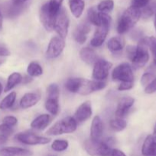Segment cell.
Here are the masks:
<instances>
[{
	"label": "cell",
	"mask_w": 156,
	"mask_h": 156,
	"mask_svg": "<svg viewBox=\"0 0 156 156\" xmlns=\"http://www.w3.org/2000/svg\"><path fill=\"white\" fill-rule=\"evenodd\" d=\"M135 99L132 97H124L119 100L116 111L117 118H123L128 114L130 108L133 106Z\"/></svg>",
	"instance_id": "obj_13"
},
{
	"label": "cell",
	"mask_w": 156,
	"mask_h": 156,
	"mask_svg": "<svg viewBox=\"0 0 156 156\" xmlns=\"http://www.w3.org/2000/svg\"><path fill=\"white\" fill-rule=\"evenodd\" d=\"M17 123H18V120H17L16 117H13V116H6L2 120V123H5V124L12 126V127L15 126Z\"/></svg>",
	"instance_id": "obj_39"
},
{
	"label": "cell",
	"mask_w": 156,
	"mask_h": 156,
	"mask_svg": "<svg viewBox=\"0 0 156 156\" xmlns=\"http://www.w3.org/2000/svg\"><path fill=\"white\" fill-rule=\"evenodd\" d=\"M155 77V75L153 73H151V72H148V73H144L142 75V78H141V84L142 85H146L147 86Z\"/></svg>",
	"instance_id": "obj_36"
},
{
	"label": "cell",
	"mask_w": 156,
	"mask_h": 156,
	"mask_svg": "<svg viewBox=\"0 0 156 156\" xmlns=\"http://www.w3.org/2000/svg\"><path fill=\"white\" fill-rule=\"evenodd\" d=\"M112 63L106 59H97L93 65V79L96 81H103L108 77Z\"/></svg>",
	"instance_id": "obj_9"
},
{
	"label": "cell",
	"mask_w": 156,
	"mask_h": 156,
	"mask_svg": "<svg viewBox=\"0 0 156 156\" xmlns=\"http://www.w3.org/2000/svg\"><path fill=\"white\" fill-rule=\"evenodd\" d=\"M22 76L20 73H13L9 76L7 79V82H6V87H5L4 91L5 92H8V91H11L13 89L16 85L22 82Z\"/></svg>",
	"instance_id": "obj_24"
},
{
	"label": "cell",
	"mask_w": 156,
	"mask_h": 156,
	"mask_svg": "<svg viewBox=\"0 0 156 156\" xmlns=\"http://www.w3.org/2000/svg\"><path fill=\"white\" fill-rule=\"evenodd\" d=\"M154 28H155V30H156V14H155V18H154Z\"/></svg>",
	"instance_id": "obj_52"
},
{
	"label": "cell",
	"mask_w": 156,
	"mask_h": 156,
	"mask_svg": "<svg viewBox=\"0 0 156 156\" xmlns=\"http://www.w3.org/2000/svg\"><path fill=\"white\" fill-rule=\"evenodd\" d=\"M130 60L132 61L133 66L136 69L145 66L149 60V53L147 47L142 44H139V45L136 46V51Z\"/></svg>",
	"instance_id": "obj_10"
},
{
	"label": "cell",
	"mask_w": 156,
	"mask_h": 156,
	"mask_svg": "<svg viewBox=\"0 0 156 156\" xmlns=\"http://www.w3.org/2000/svg\"><path fill=\"white\" fill-rule=\"evenodd\" d=\"M111 156H126L125 154L123 152H122L121 150H119V149H113L112 151Z\"/></svg>",
	"instance_id": "obj_44"
},
{
	"label": "cell",
	"mask_w": 156,
	"mask_h": 156,
	"mask_svg": "<svg viewBox=\"0 0 156 156\" xmlns=\"http://www.w3.org/2000/svg\"><path fill=\"white\" fill-rule=\"evenodd\" d=\"M82 78H70L65 82V88L71 93H78L80 88Z\"/></svg>",
	"instance_id": "obj_26"
},
{
	"label": "cell",
	"mask_w": 156,
	"mask_h": 156,
	"mask_svg": "<svg viewBox=\"0 0 156 156\" xmlns=\"http://www.w3.org/2000/svg\"><path fill=\"white\" fill-rule=\"evenodd\" d=\"M84 149L89 155L92 156H111V146L105 141H93L92 140H86L84 144Z\"/></svg>",
	"instance_id": "obj_4"
},
{
	"label": "cell",
	"mask_w": 156,
	"mask_h": 156,
	"mask_svg": "<svg viewBox=\"0 0 156 156\" xmlns=\"http://www.w3.org/2000/svg\"><path fill=\"white\" fill-rule=\"evenodd\" d=\"M69 6L72 15L76 18H78L84 12L85 3L84 0H69Z\"/></svg>",
	"instance_id": "obj_22"
},
{
	"label": "cell",
	"mask_w": 156,
	"mask_h": 156,
	"mask_svg": "<svg viewBox=\"0 0 156 156\" xmlns=\"http://www.w3.org/2000/svg\"><path fill=\"white\" fill-rule=\"evenodd\" d=\"M27 0H12V2L16 5H23V3L25 2Z\"/></svg>",
	"instance_id": "obj_48"
},
{
	"label": "cell",
	"mask_w": 156,
	"mask_h": 156,
	"mask_svg": "<svg viewBox=\"0 0 156 156\" xmlns=\"http://www.w3.org/2000/svg\"><path fill=\"white\" fill-rule=\"evenodd\" d=\"M133 85H134L133 82H121V84L118 87V90L119 91H127V90L132 89L133 88Z\"/></svg>",
	"instance_id": "obj_42"
},
{
	"label": "cell",
	"mask_w": 156,
	"mask_h": 156,
	"mask_svg": "<svg viewBox=\"0 0 156 156\" xmlns=\"http://www.w3.org/2000/svg\"><path fill=\"white\" fill-rule=\"evenodd\" d=\"M110 126L113 130L116 131V132H120V131H122L124 129H125L127 123L123 119L116 117V119L110 120Z\"/></svg>",
	"instance_id": "obj_31"
},
{
	"label": "cell",
	"mask_w": 156,
	"mask_h": 156,
	"mask_svg": "<svg viewBox=\"0 0 156 156\" xmlns=\"http://www.w3.org/2000/svg\"><path fill=\"white\" fill-rule=\"evenodd\" d=\"M17 94L15 91H12L9 93L7 96L4 98L2 100L0 103V109L1 110H7L12 108L15 104V100H16Z\"/></svg>",
	"instance_id": "obj_27"
},
{
	"label": "cell",
	"mask_w": 156,
	"mask_h": 156,
	"mask_svg": "<svg viewBox=\"0 0 156 156\" xmlns=\"http://www.w3.org/2000/svg\"><path fill=\"white\" fill-rule=\"evenodd\" d=\"M139 44H142L146 47H149L153 55V61L156 66V38L154 37H145L139 41Z\"/></svg>",
	"instance_id": "obj_25"
},
{
	"label": "cell",
	"mask_w": 156,
	"mask_h": 156,
	"mask_svg": "<svg viewBox=\"0 0 156 156\" xmlns=\"http://www.w3.org/2000/svg\"><path fill=\"white\" fill-rule=\"evenodd\" d=\"M100 25L97 27L93 37L90 41V45L93 47H99L102 45L110 30V26L111 23V18L110 15H107L106 13L100 12Z\"/></svg>",
	"instance_id": "obj_2"
},
{
	"label": "cell",
	"mask_w": 156,
	"mask_h": 156,
	"mask_svg": "<svg viewBox=\"0 0 156 156\" xmlns=\"http://www.w3.org/2000/svg\"><path fill=\"white\" fill-rule=\"evenodd\" d=\"M69 143L67 140H56L52 143L51 149L55 152H63L68 148Z\"/></svg>",
	"instance_id": "obj_33"
},
{
	"label": "cell",
	"mask_w": 156,
	"mask_h": 156,
	"mask_svg": "<svg viewBox=\"0 0 156 156\" xmlns=\"http://www.w3.org/2000/svg\"><path fill=\"white\" fill-rule=\"evenodd\" d=\"M8 141V137L0 135V146L6 144Z\"/></svg>",
	"instance_id": "obj_45"
},
{
	"label": "cell",
	"mask_w": 156,
	"mask_h": 156,
	"mask_svg": "<svg viewBox=\"0 0 156 156\" xmlns=\"http://www.w3.org/2000/svg\"><path fill=\"white\" fill-rule=\"evenodd\" d=\"M1 8V7H0ZM2 13L5 17L9 18H14L18 16L23 10L22 5H16L12 3H7L3 5L1 8Z\"/></svg>",
	"instance_id": "obj_17"
},
{
	"label": "cell",
	"mask_w": 156,
	"mask_h": 156,
	"mask_svg": "<svg viewBox=\"0 0 156 156\" xmlns=\"http://www.w3.org/2000/svg\"><path fill=\"white\" fill-rule=\"evenodd\" d=\"M69 24H70V21H69L68 15L65 9H61L55 19L54 29L58 33V36L61 37L63 39L67 37V34H68Z\"/></svg>",
	"instance_id": "obj_6"
},
{
	"label": "cell",
	"mask_w": 156,
	"mask_h": 156,
	"mask_svg": "<svg viewBox=\"0 0 156 156\" xmlns=\"http://www.w3.org/2000/svg\"><path fill=\"white\" fill-rule=\"evenodd\" d=\"M103 133V123L99 116H96L93 119L90 128V140L93 141L101 140Z\"/></svg>",
	"instance_id": "obj_14"
},
{
	"label": "cell",
	"mask_w": 156,
	"mask_h": 156,
	"mask_svg": "<svg viewBox=\"0 0 156 156\" xmlns=\"http://www.w3.org/2000/svg\"><path fill=\"white\" fill-rule=\"evenodd\" d=\"M65 42L64 39L59 36H54L50 39L47 46L46 55L49 59H55L58 57L64 50Z\"/></svg>",
	"instance_id": "obj_11"
},
{
	"label": "cell",
	"mask_w": 156,
	"mask_h": 156,
	"mask_svg": "<svg viewBox=\"0 0 156 156\" xmlns=\"http://www.w3.org/2000/svg\"><path fill=\"white\" fill-rule=\"evenodd\" d=\"M11 55L10 51L9 49H7L5 47L0 46V57H4V56H9Z\"/></svg>",
	"instance_id": "obj_43"
},
{
	"label": "cell",
	"mask_w": 156,
	"mask_h": 156,
	"mask_svg": "<svg viewBox=\"0 0 156 156\" xmlns=\"http://www.w3.org/2000/svg\"><path fill=\"white\" fill-rule=\"evenodd\" d=\"M13 133V128L10 126L2 123L0 125V135L4 136L9 138Z\"/></svg>",
	"instance_id": "obj_38"
},
{
	"label": "cell",
	"mask_w": 156,
	"mask_h": 156,
	"mask_svg": "<svg viewBox=\"0 0 156 156\" xmlns=\"http://www.w3.org/2000/svg\"><path fill=\"white\" fill-rule=\"evenodd\" d=\"M125 46V41L122 37H113L109 40L107 43L108 49L113 53L121 51Z\"/></svg>",
	"instance_id": "obj_23"
},
{
	"label": "cell",
	"mask_w": 156,
	"mask_h": 156,
	"mask_svg": "<svg viewBox=\"0 0 156 156\" xmlns=\"http://www.w3.org/2000/svg\"><path fill=\"white\" fill-rule=\"evenodd\" d=\"M142 12V17L145 19L149 18L153 15L154 12H156V6L154 5H148L143 8Z\"/></svg>",
	"instance_id": "obj_35"
},
{
	"label": "cell",
	"mask_w": 156,
	"mask_h": 156,
	"mask_svg": "<svg viewBox=\"0 0 156 156\" xmlns=\"http://www.w3.org/2000/svg\"><path fill=\"white\" fill-rule=\"evenodd\" d=\"M2 23H3V15L2 13L1 8H0V31L2 30Z\"/></svg>",
	"instance_id": "obj_47"
},
{
	"label": "cell",
	"mask_w": 156,
	"mask_h": 156,
	"mask_svg": "<svg viewBox=\"0 0 156 156\" xmlns=\"http://www.w3.org/2000/svg\"><path fill=\"white\" fill-rule=\"evenodd\" d=\"M80 59L89 66H93L97 61V56L93 49L90 47H84L80 51Z\"/></svg>",
	"instance_id": "obj_21"
},
{
	"label": "cell",
	"mask_w": 156,
	"mask_h": 156,
	"mask_svg": "<svg viewBox=\"0 0 156 156\" xmlns=\"http://www.w3.org/2000/svg\"><path fill=\"white\" fill-rule=\"evenodd\" d=\"M114 7V2L113 0H102L97 5V10L99 12L106 13L111 12Z\"/></svg>",
	"instance_id": "obj_32"
},
{
	"label": "cell",
	"mask_w": 156,
	"mask_h": 156,
	"mask_svg": "<svg viewBox=\"0 0 156 156\" xmlns=\"http://www.w3.org/2000/svg\"><path fill=\"white\" fill-rule=\"evenodd\" d=\"M50 156H54V155H50Z\"/></svg>",
	"instance_id": "obj_53"
},
{
	"label": "cell",
	"mask_w": 156,
	"mask_h": 156,
	"mask_svg": "<svg viewBox=\"0 0 156 156\" xmlns=\"http://www.w3.org/2000/svg\"><path fill=\"white\" fill-rule=\"evenodd\" d=\"M50 120H51V118L49 114H41L32 122L31 127L37 130H43L50 124Z\"/></svg>",
	"instance_id": "obj_20"
},
{
	"label": "cell",
	"mask_w": 156,
	"mask_h": 156,
	"mask_svg": "<svg viewBox=\"0 0 156 156\" xmlns=\"http://www.w3.org/2000/svg\"><path fill=\"white\" fill-rule=\"evenodd\" d=\"M145 92L146 94H153L156 92V77L145 87Z\"/></svg>",
	"instance_id": "obj_40"
},
{
	"label": "cell",
	"mask_w": 156,
	"mask_h": 156,
	"mask_svg": "<svg viewBox=\"0 0 156 156\" xmlns=\"http://www.w3.org/2000/svg\"><path fill=\"white\" fill-rule=\"evenodd\" d=\"M5 62H6V59L2 57H0V66L2 65Z\"/></svg>",
	"instance_id": "obj_50"
},
{
	"label": "cell",
	"mask_w": 156,
	"mask_h": 156,
	"mask_svg": "<svg viewBox=\"0 0 156 156\" xmlns=\"http://www.w3.org/2000/svg\"><path fill=\"white\" fill-rule=\"evenodd\" d=\"M150 0H132V6L138 8V9H142L148 5Z\"/></svg>",
	"instance_id": "obj_41"
},
{
	"label": "cell",
	"mask_w": 156,
	"mask_h": 156,
	"mask_svg": "<svg viewBox=\"0 0 156 156\" xmlns=\"http://www.w3.org/2000/svg\"><path fill=\"white\" fill-rule=\"evenodd\" d=\"M90 32V25L89 23L84 22L81 23L77 26L76 29L73 32V39L76 43L80 44H83L87 41V36Z\"/></svg>",
	"instance_id": "obj_15"
},
{
	"label": "cell",
	"mask_w": 156,
	"mask_h": 156,
	"mask_svg": "<svg viewBox=\"0 0 156 156\" xmlns=\"http://www.w3.org/2000/svg\"><path fill=\"white\" fill-rule=\"evenodd\" d=\"M87 17H88V20L90 23L97 26V27L100 25V12H98L94 8H90V9H88Z\"/></svg>",
	"instance_id": "obj_30"
},
{
	"label": "cell",
	"mask_w": 156,
	"mask_h": 156,
	"mask_svg": "<svg viewBox=\"0 0 156 156\" xmlns=\"http://www.w3.org/2000/svg\"><path fill=\"white\" fill-rule=\"evenodd\" d=\"M47 98H53L59 100L60 88L57 84H50L47 88Z\"/></svg>",
	"instance_id": "obj_34"
},
{
	"label": "cell",
	"mask_w": 156,
	"mask_h": 156,
	"mask_svg": "<svg viewBox=\"0 0 156 156\" xmlns=\"http://www.w3.org/2000/svg\"><path fill=\"white\" fill-rule=\"evenodd\" d=\"M15 138L20 143L28 146H35V145H44L47 144L50 142V139L44 136H39L35 135L34 133L22 132L16 134Z\"/></svg>",
	"instance_id": "obj_5"
},
{
	"label": "cell",
	"mask_w": 156,
	"mask_h": 156,
	"mask_svg": "<svg viewBox=\"0 0 156 156\" xmlns=\"http://www.w3.org/2000/svg\"><path fill=\"white\" fill-rule=\"evenodd\" d=\"M77 122L73 117H67L57 122L47 131V135L58 136L65 133H71L76 129Z\"/></svg>",
	"instance_id": "obj_3"
},
{
	"label": "cell",
	"mask_w": 156,
	"mask_h": 156,
	"mask_svg": "<svg viewBox=\"0 0 156 156\" xmlns=\"http://www.w3.org/2000/svg\"><path fill=\"white\" fill-rule=\"evenodd\" d=\"M142 154L144 156H156V140L152 135L145 138L142 147Z\"/></svg>",
	"instance_id": "obj_18"
},
{
	"label": "cell",
	"mask_w": 156,
	"mask_h": 156,
	"mask_svg": "<svg viewBox=\"0 0 156 156\" xmlns=\"http://www.w3.org/2000/svg\"><path fill=\"white\" fill-rule=\"evenodd\" d=\"M41 99V95L38 92H28L23 95L20 100L19 105L22 109H28L35 106Z\"/></svg>",
	"instance_id": "obj_16"
},
{
	"label": "cell",
	"mask_w": 156,
	"mask_h": 156,
	"mask_svg": "<svg viewBox=\"0 0 156 156\" xmlns=\"http://www.w3.org/2000/svg\"><path fill=\"white\" fill-rule=\"evenodd\" d=\"M152 136L154 140H156V123L154 126V130H153V134H152Z\"/></svg>",
	"instance_id": "obj_49"
},
{
	"label": "cell",
	"mask_w": 156,
	"mask_h": 156,
	"mask_svg": "<svg viewBox=\"0 0 156 156\" xmlns=\"http://www.w3.org/2000/svg\"><path fill=\"white\" fill-rule=\"evenodd\" d=\"M57 15L58 14H55L50 9L48 3L47 2L43 5L40 10V20L46 30L51 31L54 30V26Z\"/></svg>",
	"instance_id": "obj_8"
},
{
	"label": "cell",
	"mask_w": 156,
	"mask_h": 156,
	"mask_svg": "<svg viewBox=\"0 0 156 156\" xmlns=\"http://www.w3.org/2000/svg\"><path fill=\"white\" fill-rule=\"evenodd\" d=\"M32 79L31 77H29V76H25L24 78H23L22 82L24 84H27V83H28V82H32Z\"/></svg>",
	"instance_id": "obj_46"
},
{
	"label": "cell",
	"mask_w": 156,
	"mask_h": 156,
	"mask_svg": "<svg viewBox=\"0 0 156 156\" xmlns=\"http://www.w3.org/2000/svg\"><path fill=\"white\" fill-rule=\"evenodd\" d=\"M27 73L30 77H38L43 74V69L38 62H32L28 66Z\"/></svg>",
	"instance_id": "obj_29"
},
{
	"label": "cell",
	"mask_w": 156,
	"mask_h": 156,
	"mask_svg": "<svg viewBox=\"0 0 156 156\" xmlns=\"http://www.w3.org/2000/svg\"><path fill=\"white\" fill-rule=\"evenodd\" d=\"M142 17V12L140 9L130 6L126 9L122 16L119 18L117 23L116 30L119 34H123L129 30H131L135 24L139 21Z\"/></svg>",
	"instance_id": "obj_1"
},
{
	"label": "cell",
	"mask_w": 156,
	"mask_h": 156,
	"mask_svg": "<svg viewBox=\"0 0 156 156\" xmlns=\"http://www.w3.org/2000/svg\"><path fill=\"white\" fill-rule=\"evenodd\" d=\"M2 91H3V86H2V84L0 82V95L2 94Z\"/></svg>",
	"instance_id": "obj_51"
},
{
	"label": "cell",
	"mask_w": 156,
	"mask_h": 156,
	"mask_svg": "<svg viewBox=\"0 0 156 156\" xmlns=\"http://www.w3.org/2000/svg\"><path fill=\"white\" fill-rule=\"evenodd\" d=\"M112 78L114 81L124 82H133L134 75L132 69L128 63H122L117 66L112 73Z\"/></svg>",
	"instance_id": "obj_7"
},
{
	"label": "cell",
	"mask_w": 156,
	"mask_h": 156,
	"mask_svg": "<svg viewBox=\"0 0 156 156\" xmlns=\"http://www.w3.org/2000/svg\"><path fill=\"white\" fill-rule=\"evenodd\" d=\"M92 106L90 101L84 102L80 105L74 114V119L76 122L84 123L86 120L90 118L92 116Z\"/></svg>",
	"instance_id": "obj_12"
},
{
	"label": "cell",
	"mask_w": 156,
	"mask_h": 156,
	"mask_svg": "<svg viewBox=\"0 0 156 156\" xmlns=\"http://www.w3.org/2000/svg\"><path fill=\"white\" fill-rule=\"evenodd\" d=\"M32 152L19 147H5L0 149V156H32Z\"/></svg>",
	"instance_id": "obj_19"
},
{
	"label": "cell",
	"mask_w": 156,
	"mask_h": 156,
	"mask_svg": "<svg viewBox=\"0 0 156 156\" xmlns=\"http://www.w3.org/2000/svg\"><path fill=\"white\" fill-rule=\"evenodd\" d=\"M62 2L63 0H50L47 3H48L49 7L51 9L52 12H54L55 14H58L61 10V6Z\"/></svg>",
	"instance_id": "obj_37"
},
{
	"label": "cell",
	"mask_w": 156,
	"mask_h": 156,
	"mask_svg": "<svg viewBox=\"0 0 156 156\" xmlns=\"http://www.w3.org/2000/svg\"><path fill=\"white\" fill-rule=\"evenodd\" d=\"M45 108L50 114L55 116L58 114L60 110L59 100L53 98H47L45 102Z\"/></svg>",
	"instance_id": "obj_28"
}]
</instances>
